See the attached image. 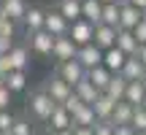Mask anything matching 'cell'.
Returning a JSON list of instances; mask_svg holds the SVG:
<instances>
[{"mask_svg":"<svg viewBox=\"0 0 146 135\" xmlns=\"http://www.w3.org/2000/svg\"><path fill=\"white\" fill-rule=\"evenodd\" d=\"M54 108H57V103H54L43 89H35V92L30 95V100H27V114L35 122H43V124L49 122V116H52Z\"/></svg>","mask_w":146,"mask_h":135,"instance_id":"6da1fadb","label":"cell"},{"mask_svg":"<svg viewBox=\"0 0 146 135\" xmlns=\"http://www.w3.org/2000/svg\"><path fill=\"white\" fill-rule=\"evenodd\" d=\"M54 76H60L68 87H76L78 81L87 78V70H84V65L78 62V60H68V62H60L57 65V73H54Z\"/></svg>","mask_w":146,"mask_h":135,"instance_id":"7a4b0ae2","label":"cell"},{"mask_svg":"<svg viewBox=\"0 0 146 135\" xmlns=\"http://www.w3.org/2000/svg\"><path fill=\"white\" fill-rule=\"evenodd\" d=\"M43 30H46L49 35H54V38H62V35H68L70 22L65 19L57 8H46V22H43Z\"/></svg>","mask_w":146,"mask_h":135,"instance_id":"3957f363","label":"cell"},{"mask_svg":"<svg viewBox=\"0 0 146 135\" xmlns=\"http://www.w3.org/2000/svg\"><path fill=\"white\" fill-rule=\"evenodd\" d=\"M41 89H43V92H46L57 105H62L65 100L70 97V92H73V87H68V84H65L60 76H49V78H46V84H43Z\"/></svg>","mask_w":146,"mask_h":135,"instance_id":"277c9868","label":"cell"},{"mask_svg":"<svg viewBox=\"0 0 146 135\" xmlns=\"http://www.w3.org/2000/svg\"><path fill=\"white\" fill-rule=\"evenodd\" d=\"M68 38L76 43L78 49H81V46H87V43H92V38H95V24H89L87 19L73 22V24H70V30H68Z\"/></svg>","mask_w":146,"mask_h":135,"instance_id":"5b68a950","label":"cell"},{"mask_svg":"<svg viewBox=\"0 0 146 135\" xmlns=\"http://www.w3.org/2000/svg\"><path fill=\"white\" fill-rule=\"evenodd\" d=\"M43 22H46V8L43 5H27V14L22 19V27L27 30V35L43 30Z\"/></svg>","mask_w":146,"mask_h":135,"instance_id":"8992f818","label":"cell"},{"mask_svg":"<svg viewBox=\"0 0 146 135\" xmlns=\"http://www.w3.org/2000/svg\"><path fill=\"white\" fill-rule=\"evenodd\" d=\"M30 52L38 54V57H52V52H54V35H49L46 30L33 32V35H30Z\"/></svg>","mask_w":146,"mask_h":135,"instance_id":"52a82bcc","label":"cell"},{"mask_svg":"<svg viewBox=\"0 0 146 135\" xmlns=\"http://www.w3.org/2000/svg\"><path fill=\"white\" fill-rule=\"evenodd\" d=\"M76 52H78V46L70 41L68 35L54 38V52H52V60H57V65H60V62H68V60H76Z\"/></svg>","mask_w":146,"mask_h":135,"instance_id":"ba28073f","label":"cell"},{"mask_svg":"<svg viewBox=\"0 0 146 135\" xmlns=\"http://www.w3.org/2000/svg\"><path fill=\"white\" fill-rule=\"evenodd\" d=\"M141 19H143V14L138 8H133L127 0L119 3V30H135Z\"/></svg>","mask_w":146,"mask_h":135,"instance_id":"9c48e42d","label":"cell"},{"mask_svg":"<svg viewBox=\"0 0 146 135\" xmlns=\"http://www.w3.org/2000/svg\"><path fill=\"white\" fill-rule=\"evenodd\" d=\"M76 60L84 65V70H92V68L103 65V52H100L95 43H87V46H81L76 52Z\"/></svg>","mask_w":146,"mask_h":135,"instance_id":"30bf717a","label":"cell"},{"mask_svg":"<svg viewBox=\"0 0 146 135\" xmlns=\"http://www.w3.org/2000/svg\"><path fill=\"white\" fill-rule=\"evenodd\" d=\"M60 130H73V116L62 105H57L52 111V116H49V122H46V132H60Z\"/></svg>","mask_w":146,"mask_h":135,"instance_id":"8fae6325","label":"cell"},{"mask_svg":"<svg viewBox=\"0 0 146 135\" xmlns=\"http://www.w3.org/2000/svg\"><path fill=\"white\" fill-rule=\"evenodd\" d=\"M92 43L100 49V52H108V49L116 46V30L108 24H95V38Z\"/></svg>","mask_w":146,"mask_h":135,"instance_id":"7c38bea8","label":"cell"},{"mask_svg":"<svg viewBox=\"0 0 146 135\" xmlns=\"http://www.w3.org/2000/svg\"><path fill=\"white\" fill-rule=\"evenodd\" d=\"M8 60H11V68H14V70L27 73V68H30V46L16 43V46L8 52Z\"/></svg>","mask_w":146,"mask_h":135,"instance_id":"4fadbf2b","label":"cell"},{"mask_svg":"<svg viewBox=\"0 0 146 135\" xmlns=\"http://www.w3.org/2000/svg\"><path fill=\"white\" fill-rule=\"evenodd\" d=\"M116 49L125 57H135L138 54V41L133 35V30H116Z\"/></svg>","mask_w":146,"mask_h":135,"instance_id":"5bb4252c","label":"cell"},{"mask_svg":"<svg viewBox=\"0 0 146 135\" xmlns=\"http://www.w3.org/2000/svg\"><path fill=\"white\" fill-rule=\"evenodd\" d=\"M143 73H146V68H143L141 60H138V57H127L119 76L125 78V81H143Z\"/></svg>","mask_w":146,"mask_h":135,"instance_id":"9a60e30c","label":"cell"},{"mask_svg":"<svg viewBox=\"0 0 146 135\" xmlns=\"http://www.w3.org/2000/svg\"><path fill=\"white\" fill-rule=\"evenodd\" d=\"M0 5H3L5 16H8L14 24H22V19H25V14H27V3L25 0H0Z\"/></svg>","mask_w":146,"mask_h":135,"instance_id":"2e32d148","label":"cell"},{"mask_svg":"<svg viewBox=\"0 0 146 135\" xmlns=\"http://www.w3.org/2000/svg\"><path fill=\"white\" fill-rule=\"evenodd\" d=\"M73 92L78 95V100H81L84 105H95V100H98L100 95H103V92H98V89H95V84L89 81V78H84V81H78L76 87H73Z\"/></svg>","mask_w":146,"mask_h":135,"instance_id":"e0dca14e","label":"cell"},{"mask_svg":"<svg viewBox=\"0 0 146 135\" xmlns=\"http://www.w3.org/2000/svg\"><path fill=\"white\" fill-rule=\"evenodd\" d=\"M81 19H87L89 24H100V19H103V3L100 0H81Z\"/></svg>","mask_w":146,"mask_h":135,"instance_id":"ac0fdd59","label":"cell"},{"mask_svg":"<svg viewBox=\"0 0 146 135\" xmlns=\"http://www.w3.org/2000/svg\"><path fill=\"white\" fill-rule=\"evenodd\" d=\"M54 8H57L60 14L70 22V24L81 19V0H57V3H54Z\"/></svg>","mask_w":146,"mask_h":135,"instance_id":"d6986e66","label":"cell"},{"mask_svg":"<svg viewBox=\"0 0 146 135\" xmlns=\"http://www.w3.org/2000/svg\"><path fill=\"white\" fill-rule=\"evenodd\" d=\"M143 97H146V84L143 81H127L125 103H130L133 108H138V105H143Z\"/></svg>","mask_w":146,"mask_h":135,"instance_id":"ffe728a7","label":"cell"},{"mask_svg":"<svg viewBox=\"0 0 146 135\" xmlns=\"http://www.w3.org/2000/svg\"><path fill=\"white\" fill-rule=\"evenodd\" d=\"M125 54H122L119 52V49H108V52H103V68H106V70H111V73H114V76H116V73H122V68H125Z\"/></svg>","mask_w":146,"mask_h":135,"instance_id":"44dd1931","label":"cell"},{"mask_svg":"<svg viewBox=\"0 0 146 135\" xmlns=\"http://www.w3.org/2000/svg\"><path fill=\"white\" fill-rule=\"evenodd\" d=\"M95 116H98V122H111V114H114L116 108V100H111L108 95H100L98 100H95Z\"/></svg>","mask_w":146,"mask_h":135,"instance_id":"7402d4cb","label":"cell"},{"mask_svg":"<svg viewBox=\"0 0 146 135\" xmlns=\"http://www.w3.org/2000/svg\"><path fill=\"white\" fill-rule=\"evenodd\" d=\"M111 76H114V73L106 70L103 65H98V68H92V70H87V78L95 84V89H98V92H106V87H108Z\"/></svg>","mask_w":146,"mask_h":135,"instance_id":"603a6c76","label":"cell"},{"mask_svg":"<svg viewBox=\"0 0 146 135\" xmlns=\"http://www.w3.org/2000/svg\"><path fill=\"white\" fill-rule=\"evenodd\" d=\"M95 124H98V116H95L92 105H81L73 114V127H95Z\"/></svg>","mask_w":146,"mask_h":135,"instance_id":"cb8c5ba5","label":"cell"},{"mask_svg":"<svg viewBox=\"0 0 146 135\" xmlns=\"http://www.w3.org/2000/svg\"><path fill=\"white\" fill-rule=\"evenodd\" d=\"M125 92H127V81L116 73V76H111V81H108V87H106L103 95H108L111 100H116V103H119V100H125Z\"/></svg>","mask_w":146,"mask_h":135,"instance_id":"d4e9b609","label":"cell"},{"mask_svg":"<svg viewBox=\"0 0 146 135\" xmlns=\"http://www.w3.org/2000/svg\"><path fill=\"white\" fill-rule=\"evenodd\" d=\"M3 84L8 87L11 95H14V92H25V87H27V73H22V70H11L8 76L3 78Z\"/></svg>","mask_w":146,"mask_h":135,"instance_id":"484cf974","label":"cell"},{"mask_svg":"<svg viewBox=\"0 0 146 135\" xmlns=\"http://www.w3.org/2000/svg\"><path fill=\"white\" fill-rule=\"evenodd\" d=\"M130 119H133V105L125 103V100H119L114 114H111V124H130Z\"/></svg>","mask_w":146,"mask_h":135,"instance_id":"4316f807","label":"cell"},{"mask_svg":"<svg viewBox=\"0 0 146 135\" xmlns=\"http://www.w3.org/2000/svg\"><path fill=\"white\" fill-rule=\"evenodd\" d=\"M119 3L103 5V19H100V24H108V27H114V30H119Z\"/></svg>","mask_w":146,"mask_h":135,"instance_id":"83f0119b","label":"cell"},{"mask_svg":"<svg viewBox=\"0 0 146 135\" xmlns=\"http://www.w3.org/2000/svg\"><path fill=\"white\" fill-rule=\"evenodd\" d=\"M8 135H35L30 119L27 116H14V124H11V132Z\"/></svg>","mask_w":146,"mask_h":135,"instance_id":"f1b7e54d","label":"cell"},{"mask_svg":"<svg viewBox=\"0 0 146 135\" xmlns=\"http://www.w3.org/2000/svg\"><path fill=\"white\" fill-rule=\"evenodd\" d=\"M130 127H133L135 132H146V108H143V105L133 108V119H130Z\"/></svg>","mask_w":146,"mask_h":135,"instance_id":"f546056e","label":"cell"},{"mask_svg":"<svg viewBox=\"0 0 146 135\" xmlns=\"http://www.w3.org/2000/svg\"><path fill=\"white\" fill-rule=\"evenodd\" d=\"M81 105H84V103L78 100V95H76V92H70V97H68V100L62 103V108H65V111H68V114L73 116V114H76L78 108H81Z\"/></svg>","mask_w":146,"mask_h":135,"instance_id":"4dcf8cb0","label":"cell"},{"mask_svg":"<svg viewBox=\"0 0 146 135\" xmlns=\"http://www.w3.org/2000/svg\"><path fill=\"white\" fill-rule=\"evenodd\" d=\"M0 38H16V24L11 19H3V22H0Z\"/></svg>","mask_w":146,"mask_h":135,"instance_id":"1f68e13d","label":"cell"},{"mask_svg":"<svg viewBox=\"0 0 146 135\" xmlns=\"http://www.w3.org/2000/svg\"><path fill=\"white\" fill-rule=\"evenodd\" d=\"M133 35H135V41H138V46H146V16L141 22H138V27L133 30Z\"/></svg>","mask_w":146,"mask_h":135,"instance_id":"d6a6232c","label":"cell"},{"mask_svg":"<svg viewBox=\"0 0 146 135\" xmlns=\"http://www.w3.org/2000/svg\"><path fill=\"white\" fill-rule=\"evenodd\" d=\"M11 124H14V116H11V111H0V132L8 135V132H11Z\"/></svg>","mask_w":146,"mask_h":135,"instance_id":"836d02e7","label":"cell"},{"mask_svg":"<svg viewBox=\"0 0 146 135\" xmlns=\"http://www.w3.org/2000/svg\"><path fill=\"white\" fill-rule=\"evenodd\" d=\"M8 105H11V92H8V87L0 81V111H8Z\"/></svg>","mask_w":146,"mask_h":135,"instance_id":"e575fe53","label":"cell"},{"mask_svg":"<svg viewBox=\"0 0 146 135\" xmlns=\"http://www.w3.org/2000/svg\"><path fill=\"white\" fill-rule=\"evenodd\" d=\"M92 130H95V135H114V124L111 122H98Z\"/></svg>","mask_w":146,"mask_h":135,"instance_id":"d590c367","label":"cell"},{"mask_svg":"<svg viewBox=\"0 0 146 135\" xmlns=\"http://www.w3.org/2000/svg\"><path fill=\"white\" fill-rule=\"evenodd\" d=\"M16 46L14 38H0V57H8V52Z\"/></svg>","mask_w":146,"mask_h":135,"instance_id":"8d00e7d4","label":"cell"},{"mask_svg":"<svg viewBox=\"0 0 146 135\" xmlns=\"http://www.w3.org/2000/svg\"><path fill=\"white\" fill-rule=\"evenodd\" d=\"M11 70H14V68H11V60H8V57H0V81H3Z\"/></svg>","mask_w":146,"mask_h":135,"instance_id":"74e56055","label":"cell"},{"mask_svg":"<svg viewBox=\"0 0 146 135\" xmlns=\"http://www.w3.org/2000/svg\"><path fill=\"white\" fill-rule=\"evenodd\" d=\"M114 135H135L130 124H114Z\"/></svg>","mask_w":146,"mask_h":135,"instance_id":"f35d334b","label":"cell"},{"mask_svg":"<svg viewBox=\"0 0 146 135\" xmlns=\"http://www.w3.org/2000/svg\"><path fill=\"white\" fill-rule=\"evenodd\" d=\"M127 3H130L133 8H138V11H141V14L146 16V0H127Z\"/></svg>","mask_w":146,"mask_h":135,"instance_id":"ab89813d","label":"cell"},{"mask_svg":"<svg viewBox=\"0 0 146 135\" xmlns=\"http://www.w3.org/2000/svg\"><path fill=\"white\" fill-rule=\"evenodd\" d=\"M73 135H95L92 127H73Z\"/></svg>","mask_w":146,"mask_h":135,"instance_id":"60d3db41","label":"cell"},{"mask_svg":"<svg viewBox=\"0 0 146 135\" xmlns=\"http://www.w3.org/2000/svg\"><path fill=\"white\" fill-rule=\"evenodd\" d=\"M138 60L143 62V68H146V46H138V54H135Z\"/></svg>","mask_w":146,"mask_h":135,"instance_id":"b9f144b4","label":"cell"},{"mask_svg":"<svg viewBox=\"0 0 146 135\" xmlns=\"http://www.w3.org/2000/svg\"><path fill=\"white\" fill-rule=\"evenodd\" d=\"M49 135H73V130H60V132H49Z\"/></svg>","mask_w":146,"mask_h":135,"instance_id":"7bdbcfd3","label":"cell"},{"mask_svg":"<svg viewBox=\"0 0 146 135\" xmlns=\"http://www.w3.org/2000/svg\"><path fill=\"white\" fill-rule=\"evenodd\" d=\"M3 19H8V16H5V11H3V5H0V22Z\"/></svg>","mask_w":146,"mask_h":135,"instance_id":"ee69618b","label":"cell"},{"mask_svg":"<svg viewBox=\"0 0 146 135\" xmlns=\"http://www.w3.org/2000/svg\"><path fill=\"white\" fill-rule=\"evenodd\" d=\"M100 3H103V5H108V3H119V0H100Z\"/></svg>","mask_w":146,"mask_h":135,"instance_id":"f6af8a7d","label":"cell"},{"mask_svg":"<svg viewBox=\"0 0 146 135\" xmlns=\"http://www.w3.org/2000/svg\"><path fill=\"white\" fill-rule=\"evenodd\" d=\"M35 135H49V132H35Z\"/></svg>","mask_w":146,"mask_h":135,"instance_id":"bcb514c9","label":"cell"},{"mask_svg":"<svg viewBox=\"0 0 146 135\" xmlns=\"http://www.w3.org/2000/svg\"><path fill=\"white\" fill-rule=\"evenodd\" d=\"M143 108H146V97H143Z\"/></svg>","mask_w":146,"mask_h":135,"instance_id":"7dc6e473","label":"cell"},{"mask_svg":"<svg viewBox=\"0 0 146 135\" xmlns=\"http://www.w3.org/2000/svg\"><path fill=\"white\" fill-rule=\"evenodd\" d=\"M143 84H146V73H143Z\"/></svg>","mask_w":146,"mask_h":135,"instance_id":"c3c4849f","label":"cell"},{"mask_svg":"<svg viewBox=\"0 0 146 135\" xmlns=\"http://www.w3.org/2000/svg\"><path fill=\"white\" fill-rule=\"evenodd\" d=\"M135 135H146V132H135Z\"/></svg>","mask_w":146,"mask_h":135,"instance_id":"681fc988","label":"cell"},{"mask_svg":"<svg viewBox=\"0 0 146 135\" xmlns=\"http://www.w3.org/2000/svg\"><path fill=\"white\" fill-rule=\"evenodd\" d=\"M0 135H5V132H0Z\"/></svg>","mask_w":146,"mask_h":135,"instance_id":"f907efd6","label":"cell"}]
</instances>
